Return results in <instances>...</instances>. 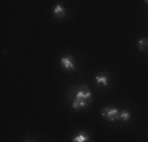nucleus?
Returning <instances> with one entry per match:
<instances>
[{"label":"nucleus","instance_id":"obj_1","mask_svg":"<svg viewBox=\"0 0 148 142\" xmlns=\"http://www.w3.org/2000/svg\"><path fill=\"white\" fill-rule=\"evenodd\" d=\"M91 101V92L87 85H79L76 87V95H74V99L71 103L73 109L77 111V109H84L88 106V103Z\"/></svg>","mask_w":148,"mask_h":142},{"label":"nucleus","instance_id":"obj_2","mask_svg":"<svg viewBox=\"0 0 148 142\" xmlns=\"http://www.w3.org/2000/svg\"><path fill=\"white\" fill-rule=\"evenodd\" d=\"M101 115L106 117V120H109V122H115V120L120 119V109H117V108H104L103 111H101Z\"/></svg>","mask_w":148,"mask_h":142},{"label":"nucleus","instance_id":"obj_3","mask_svg":"<svg viewBox=\"0 0 148 142\" xmlns=\"http://www.w3.org/2000/svg\"><path fill=\"white\" fill-rule=\"evenodd\" d=\"M60 65H62L66 71H74L76 70V62H74L73 55H63L62 59H60Z\"/></svg>","mask_w":148,"mask_h":142},{"label":"nucleus","instance_id":"obj_4","mask_svg":"<svg viewBox=\"0 0 148 142\" xmlns=\"http://www.w3.org/2000/svg\"><path fill=\"white\" fill-rule=\"evenodd\" d=\"M65 14H66V10L63 8V6L60 5V3H58V5H55V6H54V16H55V17H58V19H62V17H65Z\"/></svg>","mask_w":148,"mask_h":142},{"label":"nucleus","instance_id":"obj_5","mask_svg":"<svg viewBox=\"0 0 148 142\" xmlns=\"http://www.w3.org/2000/svg\"><path fill=\"white\" fill-rule=\"evenodd\" d=\"M95 81H96V84L103 85V87H107V85H109V77H107V74H98V76L95 77Z\"/></svg>","mask_w":148,"mask_h":142},{"label":"nucleus","instance_id":"obj_6","mask_svg":"<svg viewBox=\"0 0 148 142\" xmlns=\"http://www.w3.org/2000/svg\"><path fill=\"white\" fill-rule=\"evenodd\" d=\"M90 141V136L87 133H79L77 136L73 137V142H88Z\"/></svg>","mask_w":148,"mask_h":142},{"label":"nucleus","instance_id":"obj_7","mask_svg":"<svg viewBox=\"0 0 148 142\" xmlns=\"http://www.w3.org/2000/svg\"><path fill=\"white\" fill-rule=\"evenodd\" d=\"M137 48H139V51H147L148 49V38H140L139 41H137Z\"/></svg>","mask_w":148,"mask_h":142},{"label":"nucleus","instance_id":"obj_8","mask_svg":"<svg viewBox=\"0 0 148 142\" xmlns=\"http://www.w3.org/2000/svg\"><path fill=\"white\" fill-rule=\"evenodd\" d=\"M129 119H131V112H128V111H120V119H118V120L129 122Z\"/></svg>","mask_w":148,"mask_h":142},{"label":"nucleus","instance_id":"obj_9","mask_svg":"<svg viewBox=\"0 0 148 142\" xmlns=\"http://www.w3.org/2000/svg\"><path fill=\"white\" fill-rule=\"evenodd\" d=\"M27 142H30V141H27Z\"/></svg>","mask_w":148,"mask_h":142}]
</instances>
